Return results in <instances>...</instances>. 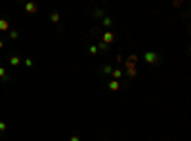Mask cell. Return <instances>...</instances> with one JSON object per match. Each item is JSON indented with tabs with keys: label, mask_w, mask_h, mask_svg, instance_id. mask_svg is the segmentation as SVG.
Instances as JSON below:
<instances>
[{
	"label": "cell",
	"mask_w": 191,
	"mask_h": 141,
	"mask_svg": "<svg viewBox=\"0 0 191 141\" xmlns=\"http://www.w3.org/2000/svg\"><path fill=\"white\" fill-rule=\"evenodd\" d=\"M8 76H6V69L4 67H0V80H6Z\"/></svg>",
	"instance_id": "obj_16"
},
{
	"label": "cell",
	"mask_w": 191,
	"mask_h": 141,
	"mask_svg": "<svg viewBox=\"0 0 191 141\" xmlns=\"http://www.w3.org/2000/svg\"><path fill=\"white\" fill-rule=\"evenodd\" d=\"M25 11L27 14H36V11H38V6H36L35 2H27L25 4Z\"/></svg>",
	"instance_id": "obj_3"
},
{
	"label": "cell",
	"mask_w": 191,
	"mask_h": 141,
	"mask_svg": "<svg viewBox=\"0 0 191 141\" xmlns=\"http://www.w3.org/2000/svg\"><path fill=\"white\" fill-rule=\"evenodd\" d=\"M111 71H113L111 65H103L101 67V72H103V74H111Z\"/></svg>",
	"instance_id": "obj_12"
},
{
	"label": "cell",
	"mask_w": 191,
	"mask_h": 141,
	"mask_svg": "<svg viewBox=\"0 0 191 141\" xmlns=\"http://www.w3.org/2000/svg\"><path fill=\"white\" fill-rule=\"evenodd\" d=\"M119 88H120L119 80H111V82H109V90L111 92H119Z\"/></svg>",
	"instance_id": "obj_5"
},
{
	"label": "cell",
	"mask_w": 191,
	"mask_h": 141,
	"mask_svg": "<svg viewBox=\"0 0 191 141\" xmlns=\"http://www.w3.org/2000/svg\"><path fill=\"white\" fill-rule=\"evenodd\" d=\"M23 63H25L27 67H32V59H25V61H23Z\"/></svg>",
	"instance_id": "obj_18"
},
{
	"label": "cell",
	"mask_w": 191,
	"mask_h": 141,
	"mask_svg": "<svg viewBox=\"0 0 191 141\" xmlns=\"http://www.w3.org/2000/svg\"><path fill=\"white\" fill-rule=\"evenodd\" d=\"M19 63H21V59H19L17 55H12V57H10V65L15 67V65H19Z\"/></svg>",
	"instance_id": "obj_10"
},
{
	"label": "cell",
	"mask_w": 191,
	"mask_h": 141,
	"mask_svg": "<svg viewBox=\"0 0 191 141\" xmlns=\"http://www.w3.org/2000/svg\"><path fill=\"white\" fill-rule=\"evenodd\" d=\"M8 36H10V40H17L19 33H17V31H8Z\"/></svg>",
	"instance_id": "obj_13"
},
{
	"label": "cell",
	"mask_w": 191,
	"mask_h": 141,
	"mask_svg": "<svg viewBox=\"0 0 191 141\" xmlns=\"http://www.w3.org/2000/svg\"><path fill=\"white\" fill-rule=\"evenodd\" d=\"M94 17H96V19H99V17H105L103 10H99V8H96V10H94Z\"/></svg>",
	"instance_id": "obj_11"
},
{
	"label": "cell",
	"mask_w": 191,
	"mask_h": 141,
	"mask_svg": "<svg viewBox=\"0 0 191 141\" xmlns=\"http://www.w3.org/2000/svg\"><path fill=\"white\" fill-rule=\"evenodd\" d=\"M111 76H113V80H120L123 71H120V69H113V71H111Z\"/></svg>",
	"instance_id": "obj_7"
},
{
	"label": "cell",
	"mask_w": 191,
	"mask_h": 141,
	"mask_svg": "<svg viewBox=\"0 0 191 141\" xmlns=\"http://www.w3.org/2000/svg\"><path fill=\"white\" fill-rule=\"evenodd\" d=\"M126 61H130V63H134V65H136V61H138V55H136V54L128 55V59H126Z\"/></svg>",
	"instance_id": "obj_15"
},
{
	"label": "cell",
	"mask_w": 191,
	"mask_h": 141,
	"mask_svg": "<svg viewBox=\"0 0 191 141\" xmlns=\"http://www.w3.org/2000/svg\"><path fill=\"white\" fill-rule=\"evenodd\" d=\"M143 59L149 63V65H159L161 63V57L155 54V52H145V55H143Z\"/></svg>",
	"instance_id": "obj_1"
},
{
	"label": "cell",
	"mask_w": 191,
	"mask_h": 141,
	"mask_svg": "<svg viewBox=\"0 0 191 141\" xmlns=\"http://www.w3.org/2000/svg\"><path fill=\"white\" fill-rule=\"evenodd\" d=\"M109 50H111V46H107V44H103V42L97 44V52H101V54H107Z\"/></svg>",
	"instance_id": "obj_4"
},
{
	"label": "cell",
	"mask_w": 191,
	"mask_h": 141,
	"mask_svg": "<svg viewBox=\"0 0 191 141\" xmlns=\"http://www.w3.org/2000/svg\"><path fill=\"white\" fill-rule=\"evenodd\" d=\"M0 132H6V122H0Z\"/></svg>",
	"instance_id": "obj_19"
},
{
	"label": "cell",
	"mask_w": 191,
	"mask_h": 141,
	"mask_svg": "<svg viewBox=\"0 0 191 141\" xmlns=\"http://www.w3.org/2000/svg\"><path fill=\"white\" fill-rule=\"evenodd\" d=\"M59 19H61V15H59L58 11H52L50 14V21L52 23H59Z\"/></svg>",
	"instance_id": "obj_9"
},
{
	"label": "cell",
	"mask_w": 191,
	"mask_h": 141,
	"mask_svg": "<svg viewBox=\"0 0 191 141\" xmlns=\"http://www.w3.org/2000/svg\"><path fill=\"white\" fill-rule=\"evenodd\" d=\"M2 48H4V44H2V40H0V50H2Z\"/></svg>",
	"instance_id": "obj_21"
},
{
	"label": "cell",
	"mask_w": 191,
	"mask_h": 141,
	"mask_svg": "<svg viewBox=\"0 0 191 141\" xmlns=\"http://www.w3.org/2000/svg\"><path fill=\"white\" fill-rule=\"evenodd\" d=\"M0 31H10V23H8V19H0Z\"/></svg>",
	"instance_id": "obj_8"
},
{
	"label": "cell",
	"mask_w": 191,
	"mask_h": 141,
	"mask_svg": "<svg viewBox=\"0 0 191 141\" xmlns=\"http://www.w3.org/2000/svg\"><path fill=\"white\" fill-rule=\"evenodd\" d=\"M126 74L130 76V78H136V74H138V72H136V67H132V69H126Z\"/></svg>",
	"instance_id": "obj_14"
},
{
	"label": "cell",
	"mask_w": 191,
	"mask_h": 141,
	"mask_svg": "<svg viewBox=\"0 0 191 141\" xmlns=\"http://www.w3.org/2000/svg\"><path fill=\"white\" fill-rule=\"evenodd\" d=\"M101 42L111 46V44L115 42V33H113V31H103V40H101Z\"/></svg>",
	"instance_id": "obj_2"
},
{
	"label": "cell",
	"mask_w": 191,
	"mask_h": 141,
	"mask_svg": "<svg viewBox=\"0 0 191 141\" xmlns=\"http://www.w3.org/2000/svg\"><path fill=\"white\" fill-rule=\"evenodd\" d=\"M69 141H80V137H79V135H73V137L69 139Z\"/></svg>",
	"instance_id": "obj_20"
},
{
	"label": "cell",
	"mask_w": 191,
	"mask_h": 141,
	"mask_svg": "<svg viewBox=\"0 0 191 141\" xmlns=\"http://www.w3.org/2000/svg\"><path fill=\"white\" fill-rule=\"evenodd\" d=\"M88 52H90L92 55H96L97 54V46H90V48H88Z\"/></svg>",
	"instance_id": "obj_17"
},
{
	"label": "cell",
	"mask_w": 191,
	"mask_h": 141,
	"mask_svg": "<svg viewBox=\"0 0 191 141\" xmlns=\"http://www.w3.org/2000/svg\"><path fill=\"white\" fill-rule=\"evenodd\" d=\"M113 23H115V21H113V17H109V15H105V17H103V27L111 29V27H113Z\"/></svg>",
	"instance_id": "obj_6"
}]
</instances>
